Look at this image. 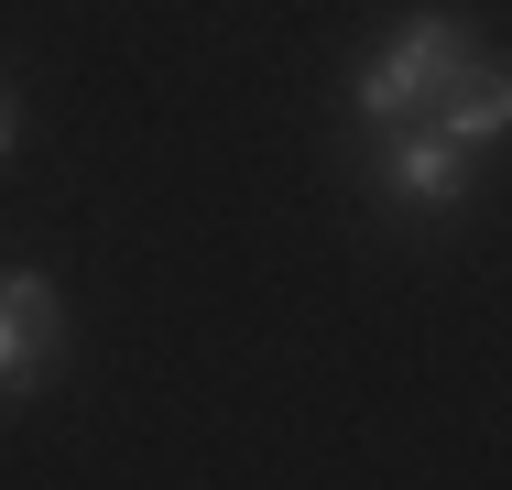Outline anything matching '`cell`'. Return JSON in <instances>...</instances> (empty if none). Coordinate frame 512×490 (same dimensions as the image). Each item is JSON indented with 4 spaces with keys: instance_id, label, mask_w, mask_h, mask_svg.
<instances>
[{
    "instance_id": "7a4b0ae2",
    "label": "cell",
    "mask_w": 512,
    "mask_h": 490,
    "mask_svg": "<svg viewBox=\"0 0 512 490\" xmlns=\"http://www.w3.org/2000/svg\"><path fill=\"white\" fill-rule=\"evenodd\" d=\"M55 338H66V305L44 273H11L0 284V392H33L55 371Z\"/></svg>"
},
{
    "instance_id": "5b68a950",
    "label": "cell",
    "mask_w": 512,
    "mask_h": 490,
    "mask_svg": "<svg viewBox=\"0 0 512 490\" xmlns=\"http://www.w3.org/2000/svg\"><path fill=\"white\" fill-rule=\"evenodd\" d=\"M0 142H11V98H0Z\"/></svg>"
},
{
    "instance_id": "6da1fadb",
    "label": "cell",
    "mask_w": 512,
    "mask_h": 490,
    "mask_svg": "<svg viewBox=\"0 0 512 490\" xmlns=\"http://www.w3.org/2000/svg\"><path fill=\"white\" fill-rule=\"evenodd\" d=\"M469 66H480L469 33H458L447 11H414L404 33L382 44V66L360 77V120H393V131H404V120H425V109H447V88H458Z\"/></svg>"
},
{
    "instance_id": "277c9868",
    "label": "cell",
    "mask_w": 512,
    "mask_h": 490,
    "mask_svg": "<svg viewBox=\"0 0 512 490\" xmlns=\"http://www.w3.org/2000/svg\"><path fill=\"white\" fill-rule=\"evenodd\" d=\"M458 109H425V120H436V131H447V142H502V120H512V98H502V77H491V66H469V77H458Z\"/></svg>"
},
{
    "instance_id": "3957f363",
    "label": "cell",
    "mask_w": 512,
    "mask_h": 490,
    "mask_svg": "<svg viewBox=\"0 0 512 490\" xmlns=\"http://www.w3.org/2000/svg\"><path fill=\"white\" fill-rule=\"evenodd\" d=\"M382 196L393 207H458L469 196V142H447L436 120H404L393 131V164H382Z\"/></svg>"
}]
</instances>
